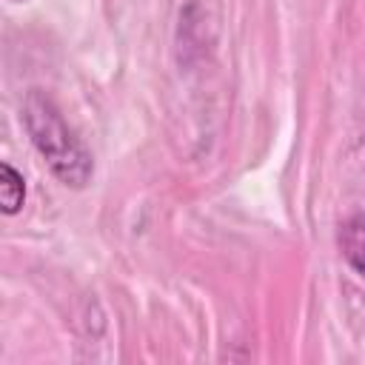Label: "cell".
<instances>
[{
    "label": "cell",
    "mask_w": 365,
    "mask_h": 365,
    "mask_svg": "<svg viewBox=\"0 0 365 365\" xmlns=\"http://www.w3.org/2000/svg\"><path fill=\"white\" fill-rule=\"evenodd\" d=\"M23 123L26 131L34 143V148L40 151V157L48 163L51 174L71 188H83L91 180L94 171V160L88 154V148L83 145V140L66 125L63 114L57 111V106L43 94V91H29L26 103H23Z\"/></svg>",
    "instance_id": "1"
},
{
    "label": "cell",
    "mask_w": 365,
    "mask_h": 365,
    "mask_svg": "<svg viewBox=\"0 0 365 365\" xmlns=\"http://www.w3.org/2000/svg\"><path fill=\"white\" fill-rule=\"evenodd\" d=\"M339 251H342L345 262L356 274H365V211L354 214L342 225V231H339Z\"/></svg>",
    "instance_id": "2"
},
{
    "label": "cell",
    "mask_w": 365,
    "mask_h": 365,
    "mask_svg": "<svg viewBox=\"0 0 365 365\" xmlns=\"http://www.w3.org/2000/svg\"><path fill=\"white\" fill-rule=\"evenodd\" d=\"M26 200V185H23V177L9 165L3 163L0 165V205L6 214H17L20 205Z\"/></svg>",
    "instance_id": "3"
}]
</instances>
